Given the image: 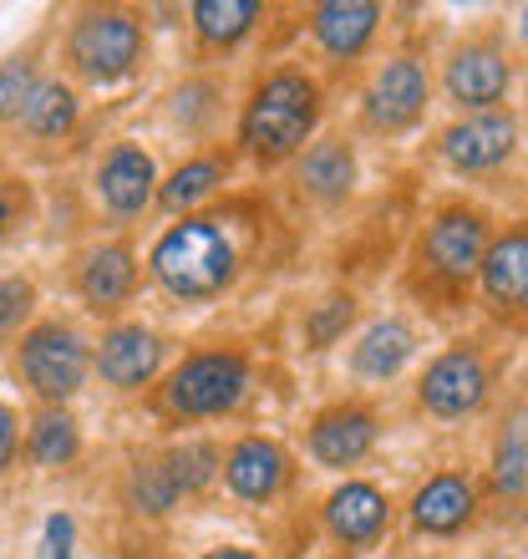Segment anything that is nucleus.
<instances>
[{"mask_svg":"<svg viewBox=\"0 0 528 559\" xmlns=\"http://www.w3.org/2000/svg\"><path fill=\"white\" fill-rule=\"evenodd\" d=\"M153 275H158L173 295L204 300V295L229 285V275H235V250H229V239H224L214 224L189 219V224H178L173 235L158 239V250H153Z\"/></svg>","mask_w":528,"mask_h":559,"instance_id":"obj_1","label":"nucleus"},{"mask_svg":"<svg viewBox=\"0 0 528 559\" xmlns=\"http://www.w3.org/2000/svg\"><path fill=\"white\" fill-rule=\"evenodd\" d=\"M315 128V82L295 72H279L260 87V97L250 103L244 118V143L254 158H285L305 143V133Z\"/></svg>","mask_w":528,"mask_h":559,"instance_id":"obj_2","label":"nucleus"},{"mask_svg":"<svg viewBox=\"0 0 528 559\" xmlns=\"http://www.w3.org/2000/svg\"><path fill=\"white\" fill-rule=\"evenodd\" d=\"M244 382H250V371L239 356H193L183 367L173 371V382H168V402H173L178 413L189 417H208V413H224V407H235L244 397Z\"/></svg>","mask_w":528,"mask_h":559,"instance_id":"obj_3","label":"nucleus"},{"mask_svg":"<svg viewBox=\"0 0 528 559\" xmlns=\"http://www.w3.org/2000/svg\"><path fill=\"white\" fill-rule=\"evenodd\" d=\"M143 51V31L137 21L122 11H92L82 26L72 31V57L76 67L97 82H112V76L132 72V61Z\"/></svg>","mask_w":528,"mask_h":559,"instance_id":"obj_4","label":"nucleus"},{"mask_svg":"<svg viewBox=\"0 0 528 559\" xmlns=\"http://www.w3.org/2000/svg\"><path fill=\"white\" fill-rule=\"evenodd\" d=\"M21 371H26V382L41 392V397L61 402L72 397L82 377H87V352H82V341L72 331H61V325H41V331H31L26 346H21Z\"/></svg>","mask_w":528,"mask_h":559,"instance_id":"obj_5","label":"nucleus"},{"mask_svg":"<svg viewBox=\"0 0 528 559\" xmlns=\"http://www.w3.org/2000/svg\"><path fill=\"white\" fill-rule=\"evenodd\" d=\"M483 397H488L483 361L468 356V352H447L437 367L427 371V382H422V402L437 417H463V413H472Z\"/></svg>","mask_w":528,"mask_h":559,"instance_id":"obj_6","label":"nucleus"},{"mask_svg":"<svg viewBox=\"0 0 528 559\" xmlns=\"http://www.w3.org/2000/svg\"><path fill=\"white\" fill-rule=\"evenodd\" d=\"M427 103V76L417 61H386V72L371 87V122L376 128H407Z\"/></svg>","mask_w":528,"mask_h":559,"instance_id":"obj_7","label":"nucleus"},{"mask_svg":"<svg viewBox=\"0 0 528 559\" xmlns=\"http://www.w3.org/2000/svg\"><path fill=\"white\" fill-rule=\"evenodd\" d=\"M97 367L112 386H143L158 371V341L147 336L143 325H118L97 352Z\"/></svg>","mask_w":528,"mask_h":559,"instance_id":"obj_8","label":"nucleus"},{"mask_svg":"<svg viewBox=\"0 0 528 559\" xmlns=\"http://www.w3.org/2000/svg\"><path fill=\"white\" fill-rule=\"evenodd\" d=\"M447 92H453L463 107H488L508 92V61L488 46H472V51H457L453 72H447Z\"/></svg>","mask_w":528,"mask_h":559,"instance_id":"obj_9","label":"nucleus"},{"mask_svg":"<svg viewBox=\"0 0 528 559\" xmlns=\"http://www.w3.org/2000/svg\"><path fill=\"white\" fill-rule=\"evenodd\" d=\"M514 143H518L514 118H472L447 133V158L457 168H493V163L514 153Z\"/></svg>","mask_w":528,"mask_h":559,"instance_id":"obj_10","label":"nucleus"},{"mask_svg":"<svg viewBox=\"0 0 528 559\" xmlns=\"http://www.w3.org/2000/svg\"><path fill=\"white\" fill-rule=\"evenodd\" d=\"M427 254L447 275H472L483 265V219L478 214H442L427 235Z\"/></svg>","mask_w":528,"mask_h":559,"instance_id":"obj_11","label":"nucleus"},{"mask_svg":"<svg viewBox=\"0 0 528 559\" xmlns=\"http://www.w3.org/2000/svg\"><path fill=\"white\" fill-rule=\"evenodd\" d=\"M371 442H376V427H371L367 413H356V407L321 417V423H315V432H310L315 457H321V463H331V468H351V463H361V457L371 453Z\"/></svg>","mask_w":528,"mask_h":559,"instance_id":"obj_12","label":"nucleus"},{"mask_svg":"<svg viewBox=\"0 0 528 559\" xmlns=\"http://www.w3.org/2000/svg\"><path fill=\"white\" fill-rule=\"evenodd\" d=\"M224 473H229V488H235L239 499H269V493L285 484V457H279L275 442L250 438L229 453Z\"/></svg>","mask_w":528,"mask_h":559,"instance_id":"obj_13","label":"nucleus"},{"mask_svg":"<svg viewBox=\"0 0 528 559\" xmlns=\"http://www.w3.org/2000/svg\"><path fill=\"white\" fill-rule=\"evenodd\" d=\"M103 199L107 209H118V214H137V209L153 199V158L137 153V147H118L112 158L103 163Z\"/></svg>","mask_w":528,"mask_h":559,"instance_id":"obj_14","label":"nucleus"},{"mask_svg":"<svg viewBox=\"0 0 528 559\" xmlns=\"http://www.w3.org/2000/svg\"><path fill=\"white\" fill-rule=\"evenodd\" d=\"M468 514H472V488L463 484V478H453V473L432 478V484L417 493V503H411V519H417L422 530H432V534L463 530Z\"/></svg>","mask_w":528,"mask_h":559,"instance_id":"obj_15","label":"nucleus"},{"mask_svg":"<svg viewBox=\"0 0 528 559\" xmlns=\"http://www.w3.org/2000/svg\"><path fill=\"white\" fill-rule=\"evenodd\" d=\"M371 31H376V5H361V0H336V5L315 11V36L336 57H356Z\"/></svg>","mask_w":528,"mask_h":559,"instance_id":"obj_16","label":"nucleus"},{"mask_svg":"<svg viewBox=\"0 0 528 559\" xmlns=\"http://www.w3.org/2000/svg\"><path fill=\"white\" fill-rule=\"evenodd\" d=\"M331 530L346 539V545H367L371 534L382 530V519H386V499L376 493V488H367V484H346L331 499Z\"/></svg>","mask_w":528,"mask_h":559,"instance_id":"obj_17","label":"nucleus"},{"mask_svg":"<svg viewBox=\"0 0 528 559\" xmlns=\"http://www.w3.org/2000/svg\"><path fill=\"white\" fill-rule=\"evenodd\" d=\"M483 285H488L493 300H503V306H518V300H524V290H528V239L518 235V229L488 250Z\"/></svg>","mask_w":528,"mask_h":559,"instance_id":"obj_18","label":"nucleus"},{"mask_svg":"<svg viewBox=\"0 0 528 559\" xmlns=\"http://www.w3.org/2000/svg\"><path fill=\"white\" fill-rule=\"evenodd\" d=\"M407 356H411L407 325L382 321V325H371L367 341L356 346V371H361V377H396Z\"/></svg>","mask_w":528,"mask_h":559,"instance_id":"obj_19","label":"nucleus"},{"mask_svg":"<svg viewBox=\"0 0 528 559\" xmlns=\"http://www.w3.org/2000/svg\"><path fill=\"white\" fill-rule=\"evenodd\" d=\"M21 118H26L31 133H41V138L67 133V128H72V118H76L72 87H61V82H36V92H31L26 107H21Z\"/></svg>","mask_w":528,"mask_h":559,"instance_id":"obj_20","label":"nucleus"},{"mask_svg":"<svg viewBox=\"0 0 528 559\" xmlns=\"http://www.w3.org/2000/svg\"><path fill=\"white\" fill-rule=\"evenodd\" d=\"M132 275H137V270H132V254L112 245V250H97V254L87 260L82 290H87L92 300H97V306H118L122 295L132 290Z\"/></svg>","mask_w":528,"mask_h":559,"instance_id":"obj_21","label":"nucleus"},{"mask_svg":"<svg viewBox=\"0 0 528 559\" xmlns=\"http://www.w3.org/2000/svg\"><path fill=\"white\" fill-rule=\"evenodd\" d=\"M300 178H305L315 193H325V199H336V193L351 189V178H356V163L351 153L340 143H315L305 153V163H300Z\"/></svg>","mask_w":528,"mask_h":559,"instance_id":"obj_22","label":"nucleus"},{"mask_svg":"<svg viewBox=\"0 0 528 559\" xmlns=\"http://www.w3.org/2000/svg\"><path fill=\"white\" fill-rule=\"evenodd\" d=\"M254 15H260L254 0H199L193 5V21H199L208 41H239L254 26Z\"/></svg>","mask_w":528,"mask_h":559,"instance_id":"obj_23","label":"nucleus"},{"mask_svg":"<svg viewBox=\"0 0 528 559\" xmlns=\"http://www.w3.org/2000/svg\"><path fill=\"white\" fill-rule=\"evenodd\" d=\"M31 453H36V463H46V468L72 463V457H76V427H72V417H41V423H36V438H31Z\"/></svg>","mask_w":528,"mask_h":559,"instance_id":"obj_24","label":"nucleus"},{"mask_svg":"<svg viewBox=\"0 0 528 559\" xmlns=\"http://www.w3.org/2000/svg\"><path fill=\"white\" fill-rule=\"evenodd\" d=\"M168 478H173V488H204L208 478H214V468H219V453L208 448V442H183L168 463Z\"/></svg>","mask_w":528,"mask_h":559,"instance_id":"obj_25","label":"nucleus"},{"mask_svg":"<svg viewBox=\"0 0 528 559\" xmlns=\"http://www.w3.org/2000/svg\"><path fill=\"white\" fill-rule=\"evenodd\" d=\"M214 183H219V163H189V168H178L173 183L163 189V204L189 209V204H199L204 193H214Z\"/></svg>","mask_w":528,"mask_h":559,"instance_id":"obj_26","label":"nucleus"},{"mask_svg":"<svg viewBox=\"0 0 528 559\" xmlns=\"http://www.w3.org/2000/svg\"><path fill=\"white\" fill-rule=\"evenodd\" d=\"M173 499H178V488H173V478H168L163 463H137V468H132V503H137V509L163 514Z\"/></svg>","mask_w":528,"mask_h":559,"instance_id":"obj_27","label":"nucleus"},{"mask_svg":"<svg viewBox=\"0 0 528 559\" xmlns=\"http://www.w3.org/2000/svg\"><path fill=\"white\" fill-rule=\"evenodd\" d=\"M31 92H36V76H31L26 61H5V67H0V122L21 118V107H26Z\"/></svg>","mask_w":528,"mask_h":559,"instance_id":"obj_28","label":"nucleus"},{"mask_svg":"<svg viewBox=\"0 0 528 559\" xmlns=\"http://www.w3.org/2000/svg\"><path fill=\"white\" fill-rule=\"evenodd\" d=\"M499 488L503 493H524V423L508 427L499 448Z\"/></svg>","mask_w":528,"mask_h":559,"instance_id":"obj_29","label":"nucleus"},{"mask_svg":"<svg viewBox=\"0 0 528 559\" xmlns=\"http://www.w3.org/2000/svg\"><path fill=\"white\" fill-rule=\"evenodd\" d=\"M31 310V285L26 280H0V331L15 325Z\"/></svg>","mask_w":528,"mask_h":559,"instance_id":"obj_30","label":"nucleus"},{"mask_svg":"<svg viewBox=\"0 0 528 559\" xmlns=\"http://www.w3.org/2000/svg\"><path fill=\"white\" fill-rule=\"evenodd\" d=\"M41 559H72V519H67V514H57L51 524H46Z\"/></svg>","mask_w":528,"mask_h":559,"instance_id":"obj_31","label":"nucleus"},{"mask_svg":"<svg viewBox=\"0 0 528 559\" xmlns=\"http://www.w3.org/2000/svg\"><path fill=\"white\" fill-rule=\"evenodd\" d=\"M346 321H351V300H325V310L315 316V325H310V331H315V341H331Z\"/></svg>","mask_w":528,"mask_h":559,"instance_id":"obj_32","label":"nucleus"},{"mask_svg":"<svg viewBox=\"0 0 528 559\" xmlns=\"http://www.w3.org/2000/svg\"><path fill=\"white\" fill-rule=\"evenodd\" d=\"M11 453H15V417L11 407H0V468L11 463Z\"/></svg>","mask_w":528,"mask_h":559,"instance_id":"obj_33","label":"nucleus"},{"mask_svg":"<svg viewBox=\"0 0 528 559\" xmlns=\"http://www.w3.org/2000/svg\"><path fill=\"white\" fill-rule=\"evenodd\" d=\"M11 224H15V193H5V189H0V235H5Z\"/></svg>","mask_w":528,"mask_h":559,"instance_id":"obj_34","label":"nucleus"},{"mask_svg":"<svg viewBox=\"0 0 528 559\" xmlns=\"http://www.w3.org/2000/svg\"><path fill=\"white\" fill-rule=\"evenodd\" d=\"M208 559H254L250 549H219V555H208Z\"/></svg>","mask_w":528,"mask_h":559,"instance_id":"obj_35","label":"nucleus"}]
</instances>
